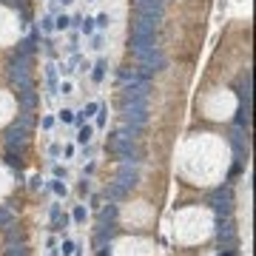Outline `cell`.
Listing matches in <instances>:
<instances>
[{"label":"cell","mask_w":256,"mask_h":256,"mask_svg":"<svg viewBox=\"0 0 256 256\" xmlns=\"http://www.w3.org/2000/svg\"><path fill=\"white\" fill-rule=\"evenodd\" d=\"M94 26H97L100 32H105V29L111 26V15H105V12H102V15H97V17H94Z\"/></svg>","instance_id":"cell-31"},{"label":"cell","mask_w":256,"mask_h":256,"mask_svg":"<svg viewBox=\"0 0 256 256\" xmlns=\"http://www.w3.org/2000/svg\"><path fill=\"white\" fill-rule=\"evenodd\" d=\"M68 225H71V214H66V211H63V214H60L57 219L51 222V231H54V234H66V231H68Z\"/></svg>","instance_id":"cell-20"},{"label":"cell","mask_w":256,"mask_h":256,"mask_svg":"<svg viewBox=\"0 0 256 256\" xmlns=\"http://www.w3.org/2000/svg\"><path fill=\"white\" fill-rule=\"evenodd\" d=\"M94 157V145L88 142V145H83V159H91Z\"/></svg>","instance_id":"cell-43"},{"label":"cell","mask_w":256,"mask_h":256,"mask_svg":"<svg viewBox=\"0 0 256 256\" xmlns=\"http://www.w3.org/2000/svg\"><path fill=\"white\" fill-rule=\"evenodd\" d=\"M105 74H108V60H105V57H100L97 63H91V80L97 85L105 80Z\"/></svg>","instance_id":"cell-16"},{"label":"cell","mask_w":256,"mask_h":256,"mask_svg":"<svg viewBox=\"0 0 256 256\" xmlns=\"http://www.w3.org/2000/svg\"><path fill=\"white\" fill-rule=\"evenodd\" d=\"M71 29V15H54V32H68Z\"/></svg>","instance_id":"cell-22"},{"label":"cell","mask_w":256,"mask_h":256,"mask_svg":"<svg viewBox=\"0 0 256 256\" xmlns=\"http://www.w3.org/2000/svg\"><path fill=\"white\" fill-rule=\"evenodd\" d=\"M49 188L54 191V194H57V197H60V199H66V197H68V185H66V179H51Z\"/></svg>","instance_id":"cell-23"},{"label":"cell","mask_w":256,"mask_h":256,"mask_svg":"<svg viewBox=\"0 0 256 256\" xmlns=\"http://www.w3.org/2000/svg\"><path fill=\"white\" fill-rule=\"evenodd\" d=\"M43 49H46V54H49V57H57V49H54V43H51V40H46V43H43Z\"/></svg>","instance_id":"cell-42"},{"label":"cell","mask_w":256,"mask_h":256,"mask_svg":"<svg viewBox=\"0 0 256 256\" xmlns=\"http://www.w3.org/2000/svg\"><path fill=\"white\" fill-rule=\"evenodd\" d=\"M157 26L154 20H145V17H137L134 26H131V54H142L145 49L157 46Z\"/></svg>","instance_id":"cell-1"},{"label":"cell","mask_w":256,"mask_h":256,"mask_svg":"<svg viewBox=\"0 0 256 256\" xmlns=\"http://www.w3.org/2000/svg\"><path fill=\"white\" fill-rule=\"evenodd\" d=\"M63 157H66V159H71V157H74V145H71V142H68V145H63Z\"/></svg>","instance_id":"cell-45"},{"label":"cell","mask_w":256,"mask_h":256,"mask_svg":"<svg viewBox=\"0 0 256 256\" xmlns=\"http://www.w3.org/2000/svg\"><path fill=\"white\" fill-rule=\"evenodd\" d=\"M217 256H236V251H219Z\"/></svg>","instance_id":"cell-52"},{"label":"cell","mask_w":256,"mask_h":256,"mask_svg":"<svg viewBox=\"0 0 256 256\" xmlns=\"http://www.w3.org/2000/svg\"><path fill=\"white\" fill-rule=\"evenodd\" d=\"M26 142H29V128H23V125H17V122H15V125L6 131V151L23 154Z\"/></svg>","instance_id":"cell-9"},{"label":"cell","mask_w":256,"mask_h":256,"mask_svg":"<svg viewBox=\"0 0 256 256\" xmlns=\"http://www.w3.org/2000/svg\"><path fill=\"white\" fill-rule=\"evenodd\" d=\"M77 142H80V145H88V142H94V125H88V122L77 125Z\"/></svg>","instance_id":"cell-18"},{"label":"cell","mask_w":256,"mask_h":256,"mask_svg":"<svg viewBox=\"0 0 256 256\" xmlns=\"http://www.w3.org/2000/svg\"><path fill=\"white\" fill-rule=\"evenodd\" d=\"M122 102H148V94H151V80L145 77H134L131 83H122Z\"/></svg>","instance_id":"cell-5"},{"label":"cell","mask_w":256,"mask_h":256,"mask_svg":"<svg viewBox=\"0 0 256 256\" xmlns=\"http://www.w3.org/2000/svg\"><path fill=\"white\" fill-rule=\"evenodd\" d=\"M85 3H94V0H85Z\"/></svg>","instance_id":"cell-53"},{"label":"cell","mask_w":256,"mask_h":256,"mask_svg":"<svg viewBox=\"0 0 256 256\" xmlns=\"http://www.w3.org/2000/svg\"><path fill=\"white\" fill-rule=\"evenodd\" d=\"M117 236V225H97V245H108L111 239Z\"/></svg>","instance_id":"cell-14"},{"label":"cell","mask_w":256,"mask_h":256,"mask_svg":"<svg viewBox=\"0 0 256 256\" xmlns=\"http://www.w3.org/2000/svg\"><path fill=\"white\" fill-rule=\"evenodd\" d=\"M94 117H97V128H102V125H105V122H108V105H100V108H97V114H94Z\"/></svg>","instance_id":"cell-36"},{"label":"cell","mask_w":256,"mask_h":256,"mask_svg":"<svg viewBox=\"0 0 256 256\" xmlns=\"http://www.w3.org/2000/svg\"><path fill=\"white\" fill-rule=\"evenodd\" d=\"M60 214H63V208H60V202H51V205H49V219L54 222L57 217H60Z\"/></svg>","instance_id":"cell-40"},{"label":"cell","mask_w":256,"mask_h":256,"mask_svg":"<svg viewBox=\"0 0 256 256\" xmlns=\"http://www.w3.org/2000/svg\"><path fill=\"white\" fill-rule=\"evenodd\" d=\"M29 185H32L34 191H40V188H43V179H40V177H32V179H29Z\"/></svg>","instance_id":"cell-44"},{"label":"cell","mask_w":256,"mask_h":256,"mask_svg":"<svg viewBox=\"0 0 256 256\" xmlns=\"http://www.w3.org/2000/svg\"><path fill=\"white\" fill-rule=\"evenodd\" d=\"M3 234H6V245H20V242H23V234H20V231H12V228H9V231H3Z\"/></svg>","instance_id":"cell-32"},{"label":"cell","mask_w":256,"mask_h":256,"mask_svg":"<svg viewBox=\"0 0 256 256\" xmlns=\"http://www.w3.org/2000/svg\"><path fill=\"white\" fill-rule=\"evenodd\" d=\"M54 3H57V6H71L74 0H54Z\"/></svg>","instance_id":"cell-51"},{"label":"cell","mask_w":256,"mask_h":256,"mask_svg":"<svg viewBox=\"0 0 256 256\" xmlns=\"http://www.w3.org/2000/svg\"><path fill=\"white\" fill-rule=\"evenodd\" d=\"M125 194H128V191L119 185V182H108V185H105V197H108L111 202H122V199H125Z\"/></svg>","instance_id":"cell-17"},{"label":"cell","mask_w":256,"mask_h":256,"mask_svg":"<svg viewBox=\"0 0 256 256\" xmlns=\"http://www.w3.org/2000/svg\"><path fill=\"white\" fill-rule=\"evenodd\" d=\"M217 242H219V251H236V225L234 219H219L217 225Z\"/></svg>","instance_id":"cell-8"},{"label":"cell","mask_w":256,"mask_h":256,"mask_svg":"<svg viewBox=\"0 0 256 256\" xmlns=\"http://www.w3.org/2000/svg\"><path fill=\"white\" fill-rule=\"evenodd\" d=\"M9 80H12V85L17 88V94L34 88L32 68H29V57H23V54H17V51L12 54V63H9Z\"/></svg>","instance_id":"cell-3"},{"label":"cell","mask_w":256,"mask_h":256,"mask_svg":"<svg viewBox=\"0 0 256 256\" xmlns=\"http://www.w3.org/2000/svg\"><path fill=\"white\" fill-rule=\"evenodd\" d=\"M17 125H23V128H29V131H32V125H34L32 111H20V117H17Z\"/></svg>","instance_id":"cell-30"},{"label":"cell","mask_w":256,"mask_h":256,"mask_svg":"<svg viewBox=\"0 0 256 256\" xmlns=\"http://www.w3.org/2000/svg\"><path fill=\"white\" fill-rule=\"evenodd\" d=\"M211 208L219 219H228L234 214V191L231 185H219L214 194H211Z\"/></svg>","instance_id":"cell-6"},{"label":"cell","mask_w":256,"mask_h":256,"mask_svg":"<svg viewBox=\"0 0 256 256\" xmlns=\"http://www.w3.org/2000/svg\"><path fill=\"white\" fill-rule=\"evenodd\" d=\"M88 217H91V214H88V208H85V205H74V211H71V222L85 225V222H88Z\"/></svg>","instance_id":"cell-21"},{"label":"cell","mask_w":256,"mask_h":256,"mask_svg":"<svg viewBox=\"0 0 256 256\" xmlns=\"http://www.w3.org/2000/svg\"><path fill=\"white\" fill-rule=\"evenodd\" d=\"M239 100H242V105H251V71H245L239 77Z\"/></svg>","instance_id":"cell-13"},{"label":"cell","mask_w":256,"mask_h":256,"mask_svg":"<svg viewBox=\"0 0 256 256\" xmlns=\"http://www.w3.org/2000/svg\"><path fill=\"white\" fill-rule=\"evenodd\" d=\"M51 174H54V179H68V168L66 165H60V162L51 165Z\"/></svg>","instance_id":"cell-33"},{"label":"cell","mask_w":256,"mask_h":256,"mask_svg":"<svg viewBox=\"0 0 256 256\" xmlns=\"http://www.w3.org/2000/svg\"><path fill=\"white\" fill-rule=\"evenodd\" d=\"M94 168H97V165H94V162H88V165L83 168V177H91V174H94Z\"/></svg>","instance_id":"cell-48"},{"label":"cell","mask_w":256,"mask_h":256,"mask_svg":"<svg viewBox=\"0 0 256 256\" xmlns=\"http://www.w3.org/2000/svg\"><path fill=\"white\" fill-rule=\"evenodd\" d=\"M77 66H80V68H77V71H83V74H85V71H91V63H88V60H80Z\"/></svg>","instance_id":"cell-47"},{"label":"cell","mask_w":256,"mask_h":256,"mask_svg":"<svg viewBox=\"0 0 256 256\" xmlns=\"http://www.w3.org/2000/svg\"><path fill=\"white\" fill-rule=\"evenodd\" d=\"M57 94H74V83L68 77H63V83L57 85Z\"/></svg>","instance_id":"cell-37"},{"label":"cell","mask_w":256,"mask_h":256,"mask_svg":"<svg viewBox=\"0 0 256 256\" xmlns=\"http://www.w3.org/2000/svg\"><path fill=\"white\" fill-rule=\"evenodd\" d=\"M122 122L134 125V128H145V122H148V102H122Z\"/></svg>","instance_id":"cell-7"},{"label":"cell","mask_w":256,"mask_h":256,"mask_svg":"<svg viewBox=\"0 0 256 256\" xmlns=\"http://www.w3.org/2000/svg\"><path fill=\"white\" fill-rule=\"evenodd\" d=\"M97 211H100V214H97V225H114V222H117V214H119L117 202L100 205V208H97Z\"/></svg>","instance_id":"cell-11"},{"label":"cell","mask_w":256,"mask_h":256,"mask_svg":"<svg viewBox=\"0 0 256 256\" xmlns=\"http://www.w3.org/2000/svg\"><path fill=\"white\" fill-rule=\"evenodd\" d=\"M80 32L85 37H91V34L97 32V26H94V17H83V23H80Z\"/></svg>","instance_id":"cell-28"},{"label":"cell","mask_w":256,"mask_h":256,"mask_svg":"<svg viewBox=\"0 0 256 256\" xmlns=\"http://www.w3.org/2000/svg\"><path fill=\"white\" fill-rule=\"evenodd\" d=\"M17 222V214L9 208V205H0V231H9V228H15Z\"/></svg>","instance_id":"cell-15"},{"label":"cell","mask_w":256,"mask_h":256,"mask_svg":"<svg viewBox=\"0 0 256 256\" xmlns=\"http://www.w3.org/2000/svg\"><path fill=\"white\" fill-rule=\"evenodd\" d=\"M77 194H80V197H91V179H88V177H83V179H80V182H77Z\"/></svg>","instance_id":"cell-29"},{"label":"cell","mask_w":256,"mask_h":256,"mask_svg":"<svg viewBox=\"0 0 256 256\" xmlns=\"http://www.w3.org/2000/svg\"><path fill=\"white\" fill-rule=\"evenodd\" d=\"M3 256H32V254H29V248H26V245L20 242V245H6Z\"/></svg>","instance_id":"cell-24"},{"label":"cell","mask_w":256,"mask_h":256,"mask_svg":"<svg viewBox=\"0 0 256 256\" xmlns=\"http://www.w3.org/2000/svg\"><path fill=\"white\" fill-rule=\"evenodd\" d=\"M80 23H83V15H71V29H80Z\"/></svg>","instance_id":"cell-46"},{"label":"cell","mask_w":256,"mask_h":256,"mask_svg":"<svg viewBox=\"0 0 256 256\" xmlns=\"http://www.w3.org/2000/svg\"><path fill=\"white\" fill-rule=\"evenodd\" d=\"M37 29H40V32H46V34H51V32H54V15H43V17H40V23H37Z\"/></svg>","instance_id":"cell-26"},{"label":"cell","mask_w":256,"mask_h":256,"mask_svg":"<svg viewBox=\"0 0 256 256\" xmlns=\"http://www.w3.org/2000/svg\"><path fill=\"white\" fill-rule=\"evenodd\" d=\"M0 3L9 6V9H15V12H20V15L26 12V0H0Z\"/></svg>","instance_id":"cell-34"},{"label":"cell","mask_w":256,"mask_h":256,"mask_svg":"<svg viewBox=\"0 0 256 256\" xmlns=\"http://www.w3.org/2000/svg\"><path fill=\"white\" fill-rule=\"evenodd\" d=\"M134 60H137V74L145 77V80H151L154 74L165 71V66H168V57H165V51L159 49V46L145 49L142 54H137Z\"/></svg>","instance_id":"cell-2"},{"label":"cell","mask_w":256,"mask_h":256,"mask_svg":"<svg viewBox=\"0 0 256 256\" xmlns=\"http://www.w3.org/2000/svg\"><path fill=\"white\" fill-rule=\"evenodd\" d=\"M60 154H63V142H51V145H49V157H51V159H57Z\"/></svg>","instance_id":"cell-39"},{"label":"cell","mask_w":256,"mask_h":256,"mask_svg":"<svg viewBox=\"0 0 256 256\" xmlns=\"http://www.w3.org/2000/svg\"><path fill=\"white\" fill-rule=\"evenodd\" d=\"M91 49H94V51L105 49V37H102V34H91Z\"/></svg>","instance_id":"cell-38"},{"label":"cell","mask_w":256,"mask_h":256,"mask_svg":"<svg viewBox=\"0 0 256 256\" xmlns=\"http://www.w3.org/2000/svg\"><path fill=\"white\" fill-rule=\"evenodd\" d=\"M114 182H119L125 191H131V188L139 185V171H137V162H119L117 179H114Z\"/></svg>","instance_id":"cell-10"},{"label":"cell","mask_w":256,"mask_h":256,"mask_svg":"<svg viewBox=\"0 0 256 256\" xmlns=\"http://www.w3.org/2000/svg\"><path fill=\"white\" fill-rule=\"evenodd\" d=\"M3 162H6V165H9V168H23V157H20V154L17 151H6V159H3Z\"/></svg>","instance_id":"cell-25"},{"label":"cell","mask_w":256,"mask_h":256,"mask_svg":"<svg viewBox=\"0 0 256 256\" xmlns=\"http://www.w3.org/2000/svg\"><path fill=\"white\" fill-rule=\"evenodd\" d=\"M108 151L114 154L119 162H139V157H142L139 145H137V139L119 137L117 131H114V134H111V139H108Z\"/></svg>","instance_id":"cell-4"},{"label":"cell","mask_w":256,"mask_h":256,"mask_svg":"<svg viewBox=\"0 0 256 256\" xmlns=\"http://www.w3.org/2000/svg\"><path fill=\"white\" fill-rule=\"evenodd\" d=\"M54 122H57V117H51V114H46V117L40 119V125H43V131H51V128H54Z\"/></svg>","instance_id":"cell-41"},{"label":"cell","mask_w":256,"mask_h":256,"mask_svg":"<svg viewBox=\"0 0 256 256\" xmlns=\"http://www.w3.org/2000/svg\"><path fill=\"white\" fill-rule=\"evenodd\" d=\"M17 100H20V108H23V111H34L37 102H40V94H37L34 88H29V91H20Z\"/></svg>","instance_id":"cell-12"},{"label":"cell","mask_w":256,"mask_h":256,"mask_svg":"<svg viewBox=\"0 0 256 256\" xmlns=\"http://www.w3.org/2000/svg\"><path fill=\"white\" fill-rule=\"evenodd\" d=\"M74 251H77V242L74 239H63V245L57 248V254H63V256H74Z\"/></svg>","instance_id":"cell-27"},{"label":"cell","mask_w":256,"mask_h":256,"mask_svg":"<svg viewBox=\"0 0 256 256\" xmlns=\"http://www.w3.org/2000/svg\"><path fill=\"white\" fill-rule=\"evenodd\" d=\"M91 208H94V211L100 208V197H97V194H91Z\"/></svg>","instance_id":"cell-50"},{"label":"cell","mask_w":256,"mask_h":256,"mask_svg":"<svg viewBox=\"0 0 256 256\" xmlns=\"http://www.w3.org/2000/svg\"><path fill=\"white\" fill-rule=\"evenodd\" d=\"M46 248H49V251H54V248H57V239L49 236V239H46Z\"/></svg>","instance_id":"cell-49"},{"label":"cell","mask_w":256,"mask_h":256,"mask_svg":"<svg viewBox=\"0 0 256 256\" xmlns=\"http://www.w3.org/2000/svg\"><path fill=\"white\" fill-rule=\"evenodd\" d=\"M236 128H251V105H239L236 111Z\"/></svg>","instance_id":"cell-19"},{"label":"cell","mask_w":256,"mask_h":256,"mask_svg":"<svg viewBox=\"0 0 256 256\" xmlns=\"http://www.w3.org/2000/svg\"><path fill=\"white\" fill-rule=\"evenodd\" d=\"M57 119L66 122V125H71V122H74V108H63V111H57Z\"/></svg>","instance_id":"cell-35"}]
</instances>
